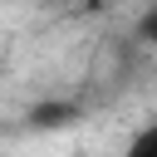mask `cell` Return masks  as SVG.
Wrapping results in <instances>:
<instances>
[{
    "label": "cell",
    "mask_w": 157,
    "mask_h": 157,
    "mask_svg": "<svg viewBox=\"0 0 157 157\" xmlns=\"http://www.w3.org/2000/svg\"><path fill=\"white\" fill-rule=\"evenodd\" d=\"M74 118H78V108H74V103H39V108L29 113V123H34V128H69Z\"/></svg>",
    "instance_id": "obj_1"
},
{
    "label": "cell",
    "mask_w": 157,
    "mask_h": 157,
    "mask_svg": "<svg viewBox=\"0 0 157 157\" xmlns=\"http://www.w3.org/2000/svg\"><path fill=\"white\" fill-rule=\"evenodd\" d=\"M137 39L157 49V0H152V5H147V10L137 15Z\"/></svg>",
    "instance_id": "obj_2"
}]
</instances>
